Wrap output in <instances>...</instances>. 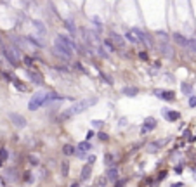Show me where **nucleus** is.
<instances>
[{"instance_id": "nucleus-1", "label": "nucleus", "mask_w": 196, "mask_h": 187, "mask_svg": "<svg viewBox=\"0 0 196 187\" xmlns=\"http://www.w3.org/2000/svg\"><path fill=\"white\" fill-rule=\"evenodd\" d=\"M59 99L57 92H50V90H38L36 94H33V97L30 99L28 102V109L30 111H36L38 108H42L45 104H49L50 101Z\"/></svg>"}, {"instance_id": "nucleus-2", "label": "nucleus", "mask_w": 196, "mask_h": 187, "mask_svg": "<svg viewBox=\"0 0 196 187\" xmlns=\"http://www.w3.org/2000/svg\"><path fill=\"white\" fill-rule=\"evenodd\" d=\"M96 102H97V99H94V97H92V99H85V101H78V102H75L73 106H70V108L61 114V120H66V118H70V116H75V114L85 111L89 106H92V104H96Z\"/></svg>"}, {"instance_id": "nucleus-3", "label": "nucleus", "mask_w": 196, "mask_h": 187, "mask_svg": "<svg viewBox=\"0 0 196 187\" xmlns=\"http://www.w3.org/2000/svg\"><path fill=\"white\" fill-rule=\"evenodd\" d=\"M73 54H75V50L70 48L68 45H64L59 38L54 40V55L61 57V59H64V61H70L71 57H73Z\"/></svg>"}, {"instance_id": "nucleus-4", "label": "nucleus", "mask_w": 196, "mask_h": 187, "mask_svg": "<svg viewBox=\"0 0 196 187\" xmlns=\"http://www.w3.org/2000/svg\"><path fill=\"white\" fill-rule=\"evenodd\" d=\"M9 120H11L12 125L17 126V128H24V126H26V120H24V116L19 114V113H9Z\"/></svg>"}, {"instance_id": "nucleus-5", "label": "nucleus", "mask_w": 196, "mask_h": 187, "mask_svg": "<svg viewBox=\"0 0 196 187\" xmlns=\"http://www.w3.org/2000/svg\"><path fill=\"white\" fill-rule=\"evenodd\" d=\"M153 94L158 97V99H163V101H168V102L175 99V94L172 92V90H160V89H154V90H153Z\"/></svg>"}, {"instance_id": "nucleus-6", "label": "nucleus", "mask_w": 196, "mask_h": 187, "mask_svg": "<svg viewBox=\"0 0 196 187\" xmlns=\"http://www.w3.org/2000/svg\"><path fill=\"white\" fill-rule=\"evenodd\" d=\"M26 76H28V78L35 83V85H43L42 75H40V73H36V71H33V69H26Z\"/></svg>"}, {"instance_id": "nucleus-7", "label": "nucleus", "mask_w": 196, "mask_h": 187, "mask_svg": "<svg viewBox=\"0 0 196 187\" xmlns=\"http://www.w3.org/2000/svg\"><path fill=\"white\" fill-rule=\"evenodd\" d=\"M156 128V120H154L153 116H149V118H146L144 120V126H142V133H147V132H151V130H154Z\"/></svg>"}, {"instance_id": "nucleus-8", "label": "nucleus", "mask_w": 196, "mask_h": 187, "mask_svg": "<svg viewBox=\"0 0 196 187\" xmlns=\"http://www.w3.org/2000/svg\"><path fill=\"white\" fill-rule=\"evenodd\" d=\"M161 114L167 118V121H177L181 118V113L177 111H168V109H161Z\"/></svg>"}, {"instance_id": "nucleus-9", "label": "nucleus", "mask_w": 196, "mask_h": 187, "mask_svg": "<svg viewBox=\"0 0 196 187\" xmlns=\"http://www.w3.org/2000/svg\"><path fill=\"white\" fill-rule=\"evenodd\" d=\"M172 38H174V42L177 43V45H181V47H186L188 48V45H189V40L184 36V35H181V33H174L172 35Z\"/></svg>"}, {"instance_id": "nucleus-10", "label": "nucleus", "mask_w": 196, "mask_h": 187, "mask_svg": "<svg viewBox=\"0 0 196 187\" xmlns=\"http://www.w3.org/2000/svg\"><path fill=\"white\" fill-rule=\"evenodd\" d=\"M57 38H59V40L63 42L64 45H68L70 48H73V50H77V43H75V42H73V38H70L68 35H57Z\"/></svg>"}, {"instance_id": "nucleus-11", "label": "nucleus", "mask_w": 196, "mask_h": 187, "mask_svg": "<svg viewBox=\"0 0 196 187\" xmlns=\"http://www.w3.org/2000/svg\"><path fill=\"white\" fill-rule=\"evenodd\" d=\"M92 175V163H87V165L82 168V172H80V179L82 180H89Z\"/></svg>"}, {"instance_id": "nucleus-12", "label": "nucleus", "mask_w": 196, "mask_h": 187, "mask_svg": "<svg viewBox=\"0 0 196 187\" xmlns=\"http://www.w3.org/2000/svg\"><path fill=\"white\" fill-rule=\"evenodd\" d=\"M160 52L165 55V57H168V59H172V57H174V50H172V47H170V45H167L165 42H163V43H160Z\"/></svg>"}, {"instance_id": "nucleus-13", "label": "nucleus", "mask_w": 196, "mask_h": 187, "mask_svg": "<svg viewBox=\"0 0 196 187\" xmlns=\"http://www.w3.org/2000/svg\"><path fill=\"white\" fill-rule=\"evenodd\" d=\"M111 42L115 45H118V47H123V45H125V40H123L118 33H115V31H111Z\"/></svg>"}, {"instance_id": "nucleus-14", "label": "nucleus", "mask_w": 196, "mask_h": 187, "mask_svg": "<svg viewBox=\"0 0 196 187\" xmlns=\"http://www.w3.org/2000/svg\"><path fill=\"white\" fill-rule=\"evenodd\" d=\"M122 94L127 97H135L139 94V89H135V87H125V89L122 90Z\"/></svg>"}, {"instance_id": "nucleus-15", "label": "nucleus", "mask_w": 196, "mask_h": 187, "mask_svg": "<svg viewBox=\"0 0 196 187\" xmlns=\"http://www.w3.org/2000/svg\"><path fill=\"white\" fill-rule=\"evenodd\" d=\"M33 26L36 28V31L42 35V36H45V35H47V28H45V24H43L42 21H33Z\"/></svg>"}, {"instance_id": "nucleus-16", "label": "nucleus", "mask_w": 196, "mask_h": 187, "mask_svg": "<svg viewBox=\"0 0 196 187\" xmlns=\"http://www.w3.org/2000/svg\"><path fill=\"white\" fill-rule=\"evenodd\" d=\"M125 38H127V40H128V42H130V43H139V36H137V35H135V33H134V31H132V30H130V31H127V33H125Z\"/></svg>"}, {"instance_id": "nucleus-17", "label": "nucleus", "mask_w": 196, "mask_h": 187, "mask_svg": "<svg viewBox=\"0 0 196 187\" xmlns=\"http://www.w3.org/2000/svg\"><path fill=\"white\" fill-rule=\"evenodd\" d=\"M106 179L115 182V180L118 179V170H116V168H109V170L106 172Z\"/></svg>"}, {"instance_id": "nucleus-18", "label": "nucleus", "mask_w": 196, "mask_h": 187, "mask_svg": "<svg viewBox=\"0 0 196 187\" xmlns=\"http://www.w3.org/2000/svg\"><path fill=\"white\" fill-rule=\"evenodd\" d=\"M161 144H163V140H161V142H151V144H147L146 151L147 152H158V151H160V145Z\"/></svg>"}, {"instance_id": "nucleus-19", "label": "nucleus", "mask_w": 196, "mask_h": 187, "mask_svg": "<svg viewBox=\"0 0 196 187\" xmlns=\"http://www.w3.org/2000/svg\"><path fill=\"white\" fill-rule=\"evenodd\" d=\"M64 26H66V30H68V31H70L71 35H75V31H77V28H75V24H73V21L66 19V21H64Z\"/></svg>"}, {"instance_id": "nucleus-20", "label": "nucleus", "mask_w": 196, "mask_h": 187, "mask_svg": "<svg viewBox=\"0 0 196 187\" xmlns=\"http://www.w3.org/2000/svg\"><path fill=\"white\" fill-rule=\"evenodd\" d=\"M78 149H80L82 152H87V151H90L92 149V145L89 144V140H85V142H80V144H78Z\"/></svg>"}, {"instance_id": "nucleus-21", "label": "nucleus", "mask_w": 196, "mask_h": 187, "mask_svg": "<svg viewBox=\"0 0 196 187\" xmlns=\"http://www.w3.org/2000/svg\"><path fill=\"white\" fill-rule=\"evenodd\" d=\"M63 152L66 154V156H71V154H75V145H71V144H66L63 147Z\"/></svg>"}, {"instance_id": "nucleus-22", "label": "nucleus", "mask_w": 196, "mask_h": 187, "mask_svg": "<svg viewBox=\"0 0 196 187\" xmlns=\"http://www.w3.org/2000/svg\"><path fill=\"white\" fill-rule=\"evenodd\" d=\"M181 89H182V94L191 95V90H193V87H191L189 83H181Z\"/></svg>"}, {"instance_id": "nucleus-23", "label": "nucleus", "mask_w": 196, "mask_h": 187, "mask_svg": "<svg viewBox=\"0 0 196 187\" xmlns=\"http://www.w3.org/2000/svg\"><path fill=\"white\" fill-rule=\"evenodd\" d=\"M104 47L109 50V52H115L116 50V47H115V43H113L111 40H104Z\"/></svg>"}, {"instance_id": "nucleus-24", "label": "nucleus", "mask_w": 196, "mask_h": 187, "mask_svg": "<svg viewBox=\"0 0 196 187\" xmlns=\"http://www.w3.org/2000/svg\"><path fill=\"white\" fill-rule=\"evenodd\" d=\"M92 23L96 24V28H97V31H101V30H103V24H101V19H99L97 16H94V17H92Z\"/></svg>"}, {"instance_id": "nucleus-25", "label": "nucleus", "mask_w": 196, "mask_h": 187, "mask_svg": "<svg viewBox=\"0 0 196 187\" xmlns=\"http://www.w3.org/2000/svg\"><path fill=\"white\" fill-rule=\"evenodd\" d=\"M106 180H108V179H106V175H104V177H101V179H99V182H96V184H94V187H104L106 185Z\"/></svg>"}, {"instance_id": "nucleus-26", "label": "nucleus", "mask_w": 196, "mask_h": 187, "mask_svg": "<svg viewBox=\"0 0 196 187\" xmlns=\"http://www.w3.org/2000/svg\"><path fill=\"white\" fill-rule=\"evenodd\" d=\"M104 161H106V165H108V166L115 165V163H113L115 159H113V156H111V154H109V152H108V154H106V156H104Z\"/></svg>"}, {"instance_id": "nucleus-27", "label": "nucleus", "mask_w": 196, "mask_h": 187, "mask_svg": "<svg viewBox=\"0 0 196 187\" xmlns=\"http://www.w3.org/2000/svg\"><path fill=\"white\" fill-rule=\"evenodd\" d=\"M68 168H70V163L63 161V177H68Z\"/></svg>"}, {"instance_id": "nucleus-28", "label": "nucleus", "mask_w": 196, "mask_h": 187, "mask_svg": "<svg viewBox=\"0 0 196 187\" xmlns=\"http://www.w3.org/2000/svg\"><path fill=\"white\" fill-rule=\"evenodd\" d=\"M0 158L4 159V161H5V159L9 158V152H7V149H4V147H0Z\"/></svg>"}, {"instance_id": "nucleus-29", "label": "nucleus", "mask_w": 196, "mask_h": 187, "mask_svg": "<svg viewBox=\"0 0 196 187\" xmlns=\"http://www.w3.org/2000/svg\"><path fill=\"white\" fill-rule=\"evenodd\" d=\"M12 83H14L19 90H24V85H23V83H19V80H17V78H12Z\"/></svg>"}, {"instance_id": "nucleus-30", "label": "nucleus", "mask_w": 196, "mask_h": 187, "mask_svg": "<svg viewBox=\"0 0 196 187\" xmlns=\"http://www.w3.org/2000/svg\"><path fill=\"white\" fill-rule=\"evenodd\" d=\"M101 126H103V121H99V120L92 121V128H101Z\"/></svg>"}, {"instance_id": "nucleus-31", "label": "nucleus", "mask_w": 196, "mask_h": 187, "mask_svg": "<svg viewBox=\"0 0 196 187\" xmlns=\"http://www.w3.org/2000/svg\"><path fill=\"white\" fill-rule=\"evenodd\" d=\"M97 135H99V139H101V140H104V142L109 139V137H108V133H104V132H99Z\"/></svg>"}, {"instance_id": "nucleus-32", "label": "nucleus", "mask_w": 196, "mask_h": 187, "mask_svg": "<svg viewBox=\"0 0 196 187\" xmlns=\"http://www.w3.org/2000/svg\"><path fill=\"white\" fill-rule=\"evenodd\" d=\"M30 161H31V165H33V166L38 165V158H36V156H33V154L30 156Z\"/></svg>"}, {"instance_id": "nucleus-33", "label": "nucleus", "mask_w": 196, "mask_h": 187, "mask_svg": "<svg viewBox=\"0 0 196 187\" xmlns=\"http://www.w3.org/2000/svg\"><path fill=\"white\" fill-rule=\"evenodd\" d=\"M24 180H26L28 184H31V182H33V179H31V173H30V172L24 173Z\"/></svg>"}, {"instance_id": "nucleus-34", "label": "nucleus", "mask_w": 196, "mask_h": 187, "mask_svg": "<svg viewBox=\"0 0 196 187\" xmlns=\"http://www.w3.org/2000/svg\"><path fill=\"white\" fill-rule=\"evenodd\" d=\"M189 106H191V108H196V95L189 97Z\"/></svg>"}, {"instance_id": "nucleus-35", "label": "nucleus", "mask_w": 196, "mask_h": 187, "mask_svg": "<svg viewBox=\"0 0 196 187\" xmlns=\"http://www.w3.org/2000/svg\"><path fill=\"white\" fill-rule=\"evenodd\" d=\"M54 68H56L57 71H61V73H68V71H70V68H63V66H54Z\"/></svg>"}, {"instance_id": "nucleus-36", "label": "nucleus", "mask_w": 196, "mask_h": 187, "mask_svg": "<svg viewBox=\"0 0 196 187\" xmlns=\"http://www.w3.org/2000/svg\"><path fill=\"white\" fill-rule=\"evenodd\" d=\"M115 187H125V180H116Z\"/></svg>"}, {"instance_id": "nucleus-37", "label": "nucleus", "mask_w": 196, "mask_h": 187, "mask_svg": "<svg viewBox=\"0 0 196 187\" xmlns=\"http://www.w3.org/2000/svg\"><path fill=\"white\" fill-rule=\"evenodd\" d=\"M139 57L142 59V61H147V54H146V52H141V54H139Z\"/></svg>"}, {"instance_id": "nucleus-38", "label": "nucleus", "mask_w": 196, "mask_h": 187, "mask_svg": "<svg viewBox=\"0 0 196 187\" xmlns=\"http://www.w3.org/2000/svg\"><path fill=\"white\" fill-rule=\"evenodd\" d=\"M75 66H77V68L80 69V71H85V68H84V64H82V62H77Z\"/></svg>"}, {"instance_id": "nucleus-39", "label": "nucleus", "mask_w": 196, "mask_h": 187, "mask_svg": "<svg viewBox=\"0 0 196 187\" xmlns=\"http://www.w3.org/2000/svg\"><path fill=\"white\" fill-rule=\"evenodd\" d=\"M92 137H94V132H92V130H90V132H87V140H90Z\"/></svg>"}, {"instance_id": "nucleus-40", "label": "nucleus", "mask_w": 196, "mask_h": 187, "mask_svg": "<svg viewBox=\"0 0 196 187\" xmlns=\"http://www.w3.org/2000/svg\"><path fill=\"white\" fill-rule=\"evenodd\" d=\"M118 125H120V126H123V125H127V118H122Z\"/></svg>"}, {"instance_id": "nucleus-41", "label": "nucleus", "mask_w": 196, "mask_h": 187, "mask_svg": "<svg viewBox=\"0 0 196 187\" xmlns=\"http://www.w3.org/2000/svg\"><path fill=\"white\" fill-rule=\"evenodd\" d=\"M24 62H26V64H28V66H31V64H33V61H31V59H30V57H24Z\"/></svg>"}, {"instance_id": "nucleus-42", "label": "nucleus", "mask_w": 196, "mask_h": 187, "mask_svg": "<svg viewBox=\"0 0 196 187\" xmlns=\"http://www.w3.org/2000/svg\"><path fill=\"white\" fill-rule=\"evenodd\" d=\"M96 161V156H89V163H94Z\"/></svg>"}, {"instance_id": "nucleus-43", "label": "nucleus", "mask_w": 196, "mask_h": 187, "mask_svg": "<svg viewBox=\"0 0 196 187\" xmlns=\"http://www.w3.org/2000/svg\"><path fill=\"white\" fill-rule=\"evenodd\" d=\"M165 175H167V172H161V173H160V177H158V179H160V180H161V179H165Z\"/></svg>"}, {"instance_id": "nucleus-44", "label": "nucleus", "mask_w": 196, "mask_h": 187, "mask_svg": "<svg viewBox=\"0 0 196 187\" xmlns=\"http://www.w3.org/2000/svg\"><path fill=\"white\" fill-rule=\"evenodd\" d=\"M71 187H80V184H78V182H75V184H71Z\"/></svg>"}, {"instance_id": "nucleus-45", "label": "nucleus", "mask_w": 196, "mask_h": 187, "mask_svg": "<svg viewBox=\"0 0 196 187\" xmlns=\"http://www.w3.org/2000/svg\"><path fill=\"white\" fill-rule=\"evenodd\" d=\"M172 187H182V184H174Z\"/></svg>"}, {"instance_id": "nucleus-46", "label": "nucleus", "mask_w": 196, "mask_h": 187, "mask_svg": "<svg viewBox=\"0 0 196 187\" xmlns=\"http://www.w3.org/2000/svg\"><path fill=\"white\" fill-rule=\"evenodd\" d=\"M2 165H4V159L0 158V166H2Z\"/></svg>"}]
</instances>
